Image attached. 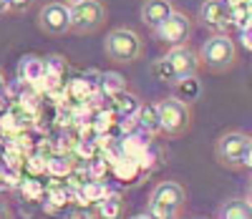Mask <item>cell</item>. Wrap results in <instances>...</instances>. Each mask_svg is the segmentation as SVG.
<instances>
[{"label":"cell","instance_id":"1","mask_svg":"<svg viewBox=\"0 0 252 219\" xmlns=\"http://www.w3.org/2000/svg\"><path fill=\"white\" fill-rule=\"evenodd\" d=\"M187 204V191L179 182H159L149 191L146 214L152 219H179Z\"/></svg>","mask_w":252,"mask_h":219},{"label":"cell","instance_id":"2","mask_svg":"<svg viewBox=\"0 0 252 219\" xmlns=\"http://www.w3.org/2000/svg\"><path fill=\"white\" fill-rule=\"evenodd\" d=\"M103 53H106L109 61L129 65L136 63L144 56V40L134 28H114L106 33V40H103Z\"/></svg>","mask_w":252,"mask_h":219},{"label":"cell","instance_id":"3","mask_svg":"<svg viewBox=\"0 0 252 219\" xmlns=\"http://www.w3.org/2000/svg\"><path fill=\"white\" fill-rule=\"evenodd\" d=\"M199 61H202L204 68L212 71V73L229 71L237 63V46H235V40L229 38L227 33L209 35L202 43V48H199Z\"/></svg>","mask_w":252,"mask_h":219},{"label":"cell","instance_id":"4","mask_svg":"<svg viewBox=\"0 0 252 219\" xmlns=\"http://www.w3.org/2000/svg\"><path fill=\"white\" fill-rule=\"evenodd\" d=\"M252 146V136L245 131H224V134L215 141V159L222 169L229 171H242L245 169V156Z\"/></svg>","mask_w":252,"mask_h":219},{"label":"cell","instance_id":"5","mask_svg":"<svg viewBox=\"0 0 252 219\" xmlns=\"http://www.w3.org/2000/svg\"><path fill=\"white\" fill-rule=\"evenodd\" d=\"M106 26V5L101 0H78L71 5V33L91 35Z\"/></svg>","mask_w":252,"mask_h":219},{"label":"cell","instance_id":"6","mask_svg":"<svg viewBox=\"0 0 252 219\" xmlns=\"http://www.w3.org/2000/svg\"><path fill=\"white\" fill-rule=\"evenodd\" d=\"M157 108H159V116H161V128L166 136H182L189 131L192 126V106L179 101L177 96H169V98H161L157 101Z\"/></svg>","mask_w":252,"mask_h":219},{"label":"cell","instance_id":"7","mask_svg":"<svg viewBox=\"0 0 252 219\" xmlns=\"http://www.w3.org/2000/svg\"><path fill=\"white\" fill-rule=\"evenodd\" d=\"M38 28L46 35H66L71 33V5L51 0L38 13Z\"/></svg>","mask_w":252,"mask_h":219},{"label":"cell","instance_id":"8","mask_svg":"<svg viewBox=\"0 0 252 219\" xmlns=\"http://www.w3.org/2000/svg\"><path fill=\"white\" fill-rule=\"evenodd\" d=\"M192 28H194L192 18H189L187 13H182V10H174L172 18L166 20L159 31H154V35L164 43V46L177 48V46H187L189 35H192Z\"/></svg>","mask_w":252,"mask_h":219},{"label":"cell","instance_id":"9","mask_svg":"<svg viewBox=\"0 0 252 219\" xmlns=\"http://www.w3.org/2000/svg\"><path fill=\"white\" fill-rule=\"evenodd\" d=\"M199 23L215 33H227L232 28V8L224 0H204L199 5Z\"/></svg>","mask_w":252,"mask_h":219},{"label":"cell","instance_id":"10","mask_svg":"<svg viewBox=\"0 0 252 219\" xmlns=\"http://www.w3.org/2000/svg\"><path fill=\"white\" fill-rule=\"evenodd\" d=\"M164 61L172 65V71H174V76H177V78L197 76L199 65H202L199 53H197V51H192L189 46H177V48H169V51H166V56H164Z\"/></svg>","mask_w":252,"mask_h":219},{"label":"cell","instance_id":"11","mask_svg":"<svg viewBox=\"0 0 252 219\" xmlns=\"http://www.w3.org/2000/svg\"><path fill=\"white\" fill-rule=\"evenodd\" d=\"M174 10L177 8H174L172 0H144V5H141V20H144L146 28L159 31L166 20L172 18Z\"/></svg>","mask_w":252,"mask_h":219},{"label":"cell","instance_id":"12","mask_svg":"<svg viewBox=\"0 0 252 219\" xmlns=\"http://www.w3.org/2000/svg\"><path fill=\"white\" fill-rule=\"evenodd\" d=\"M46 58L40 56H23L18 63V81H23L26 86H38L40 81H46Z\"/></svg>","mask_w":252,"mask_h":219},{"label":"cell","instance_id":"13","mask_svg":"<svg viewBox=\"0 0 252 219\" xmlns=\"http://www.w3.org/2000/svg\"><path fill=\"white\" fill-rule=\"evenodd\" d=\"M136 126L144 131L146 136H159V134H164L161 116H159L157 103H141V111H139V116H136Z\"/></svg>","mask_w":252,"mask_h":219},{"label":"cell","instance_id":"14","mask_svg":"<svg viewBox=\"0 0 252 219\" xmlns=\"http://www.w3.org/2000/svg\"><path fill=\"white\" fill-rule=\"evenodd\" d=\"M111 98H114V111H116V116H119L121 121H136V116H139V111H141V101H139L134 94L121 91V94H116V96H111Z\"/></svg>","mask_w":252,"mask_h":219},{"label":"cell","instance_id":"15","mask_svg":"<svg viewBox=\"0 0 252 219\" xmlns=\"http://www.w3.org/2000/svg\"><path fill=\"white\" fill-rule=\"evenodd\" d=\"M217 219H252V204L247 199H227L217 209Z\"/></svg>","mask_w":252,"mask_h":219},{"label":"cell","instance_id":"16","mask_svg":"<svg viewBox=\"0 0 252 219\" xmlns=\"http://www.w3.org/2000/svg\"><path fill=\"white\" fill-rule=\"evenodd\" d=\"M199 94H202V83L197 76H187V78H179L174 83V96L189 106H192V101L199 98Z\"/></svg>","mask_w":252,"mask_h":219},{"label":"cell","instance_id":"17","mask_svg":"<svg viewBox=\"0 0 252 219\" xmlns=\"http://www.w3.org/2000/svg\"><path fill=\"white\" fill-rule=\"evenodd\" d=\"M96 217L98 219H121L124 217V196L109 194L106 199H101L96 204Z\"/></svg>","mask_w":252,"mask_h":219},{"label":"cell","instance_id":"18","mask_svg":"<svg viewBox=\"0 0 252 219\" xmlns=\"http://www.w3.org/2000/svg\"><path fill=\"white\" fill-rule=\"evenodd\" d=\"M73 169H76L73 156L56 154V156H48V159H46V171L51 174V177H71Z\"/></svg>","mask_w":252,"mask_h":219},{"label":"cell","instance_id":"19","mask_svg":"<svg viewBox=\"0 0 252 219\" xmlns=\"http://www.w3.org/2000/svg\"><path fill=\"white\" fill-rule=\"evenodd\" d=\"M46 89H56V86H61L63 81V73H66V61H63L61 56H51L46 58Z\"/></svg>","mask_w":252,"mask_h":219},{"label":"cell","instance_id":"20","mask_svg":"<svg viewBox=\"0 0 252 219\" xmlns=\"http://www.w3.org/2000/svg\"><path fill=\"white\" fill-rule=\"evenodd\" d=\"M109 196V187L103 184V182H86L81 189H78V199H83V202H94V204H98L101 199H106Z\"/></svg>","mask_w":252,"mask_h":219},{"label":"cell","instance_id":"21","mask_svg":"<svg viewBox=\"0 0 252 219\" xmlns=\"http://www.w3.org/2000/svg\"><path fill=\"white\" fill-rule=\"evenodd\" d=\"M101 91L106 94V96H116V94H121V91H126V81H124V76H119V73H114V71H106V73H101Z\"/></svg>","mask_w":252,"mask_h":219},{"label":"cell","instance_id":"22","mask_svg":"<svg viewBox=\"0 0 252 219\" xmlns=\"http://www.w3.org/2000/svg\"><path fill=\"white\" fill-rule=\"evenodd\" d=\"M232 26L237 31H245L247 26H252V3L245 0L240 5H232Z\"/></svg>","mask_w":252,"mask_h":219},{"label":"cell","instance_id":"23","mask_svg":"<svg viewBox=\"0 0 252 219\" xmlns=\"http://www.w3.org/2000/svg\"><path fill=\"white\" fill-rule=\"evenodd\" d=\"M13 106H15V101L8 96V91H3L0 94V121H3L10 111H13Z\"/></svg>","mask_w":252,"mask_h":219},{"label":"cell","instance_id":"24","mask_svg":"<svg viewBox=\"0 0 252 219\" xmlns=\"http://www.w3.org/2000/svg\"><path fill=\"white\" fill-rule=\"evenodd\" d=\"M76 154L86 156V159L91 161V159H94V154H96V144H94V141H78V146H76Z\"/></svg>","mask_w":252,"mask_h":219},{"label":"cell","instance_id":"25","mask_svg":"<svg viewBox=\"0 0 252 219\" xmlns=\"http://www.w3.org/2000/svg\"><path fill=\"white\" fill-rule=\"evenodd\" d=\"M33 8V0H10V13H28Z\"/></svg>","mask_w":252,"mask_h":219},{"label":"cell","instance_id":"26","mask_svg":"<svg viewBox=\"0 0 252 219\" xmlns=\"http://www.w3.org/2000/svg\"><path fill=\"white\" fill-rule=\"evenodd\" d=\"M63 219H96V214H94V212H86V209H73V212H68Z\"/></svg>","mask_w":252,"mask_h":219},{"label":"cell","instance_id":"27","mask_svg":"<svg viewBox=\"0 0 252 219\" xmlns=\"http://www.w3.org/2000/svg\"><path fill=\"white\" fill-rule=\"evenodd\" d=\"M240 40L247 51H252V26H247L245 31H240Z\"/></svg>","mask_w":252,"mask_h":219},{"label":"cell","instance_id":"28","mask_svg":"<svg viewBox=\"0 0 252 219\" xmlns=\"http://www.w3.org/2000/svg\"><path fill=\"white\" fill-rule=\"evenodd\" d=\"M10 189V177H8V169L0 166V194Z\"/></svg>","mask_w":252,"mask_h":219},{"label":"cell","instance_id":"29","mask_svg":"<svg viewBox=\"0 0 252 219\" xmlns=\"http://www.w3.org/2000/svg\"><path fill=\"white\" fill-rule=\"evenodd\" d=\"M245 169L252 174V146H250V151H247V156H245Z\"/></svg>","mask_w":252,"mask_h":219},{"label":"cell","instance_id":"30","mask_svg":"<svg viewBox=\"0 0 252 219\" xmlns=\"http://www.w3.org/2000/svg\"><path fill=\"white\" fill-rule=\"evenodd\" d=\"M10 13V0H0V15Z\"/></svg>","mask_w":252,"mask_h":219},{"label":"cell","instance_id":"31","mask_svg":"<svg viewBox=\"0 0 252 219\" xmlns=\"http://www.w3.org/2000/svg\"><path fill=\"white\" fill-rule=\"evenodd\" d=\"M245 199L252 204V179H250V184H247V194H245Z\"/></svg>","mask_w":252,"mask_h":219},{"label":"cell","instance_id":"32","mask_svg":"<svg viewBox=\"0 0 252 219\" xmlns=\"http://www.w3.org/2000/svg\"><path fill=\"white\" fill-rule=\"evenodd\" d=\"M3 91H8V86H5V76L0 73V94H3Z\"/></svg>","mask_w":252,"mask_h":219},{"label":"cell","instance_id":"33","mask_svg":"<svg viewBox=\"0 0 252 219\" xmlns=\"http://www.w3.org/2000/svg\"><path fill=\"white\" fill-rule=\"evenodd\" d=\"M224 3H227L229 8H232V5H240V3H245V0H224Z\"/></svg>","mask_w":252,"mask_h":219},{"label":"cell","instance_id":"34","mask_svg":"<svg viewBox=\"0 0 252 219\" xmlns=\"http://www.w3.org/2000/svg\"><path fill=\"white\" fill-rule=\"evenodd\" d=\"M131 219H152L149 214H136V217H131Z\"/></svg>","mask_w":252,"mask_h":219},{"label":"cell","instance_id":"35","mask_svg":"<svg viewBox=\"0 0 252 219\" xmlns=\"http://www.w3.org/2000/svg\"><path fill=\"white\" fill-rule=\"evenodd\" d=\"M3 217H5V209H3V207H0V219H3Z\"/></svg>","mask_w":252,"mask_h":219}]
</instances>
